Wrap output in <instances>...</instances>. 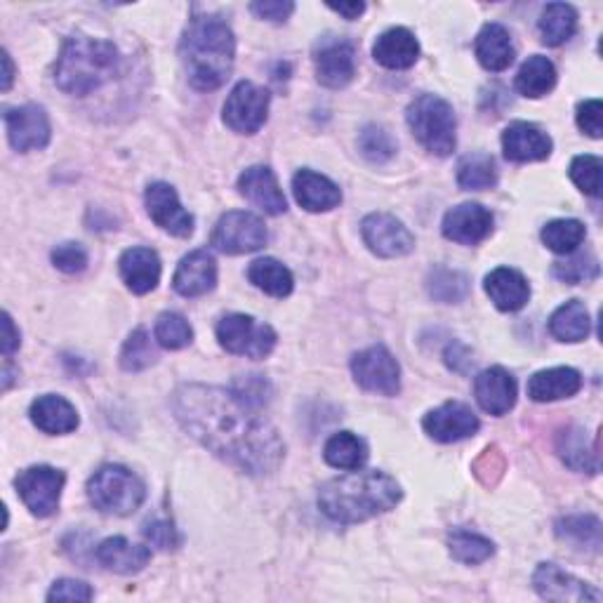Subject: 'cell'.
<instances>
[{"mask_svg": "<svg viewBox=\"0 0 603 603\" xmlns=\"http://www.w3.org/2000/svg\"><path fill=\"white\" fill-rule=\"evenodd\" d=\"M217 340L229 354L260 360L273 352L279 337L269 323H260L246 314H229L217 323Z\"/></svg>", "mask_w": 603, "mask_h": 603, "instance_id": "cell-7", "label": "cell"}, {"mask_svg": "<svg viewBox=\"0 0 603 603\" xmlns=\"http://www.w3.org/2000/svg\"><path fill=\"white\" fill-rule=\"evenodd\" d=\"M269 114V93L250 80H240L224 101V123L234 132L255 134Z\"/></svg>", "mask_w": 603, "mask_h": 603, "instance_id": "cell-11", "label": "cell"}, {"mask_svg": "<svg viewBox=\"0 0 603 603\" xmlns=\"http://www.w3.org/2000/svg\"><path fill=\"white\" fill-rule=\"evenodd\" d=\"M578 126L594 140L603 134V105L599 99H588L578 107Z\"/></svg>", "mask_w": 603, "mask_h": 603, "instance_id": "cell-50", "label": "cell"}, {"mask_svg": "<svg viewBox=\"0 0 603 603\" xmlns=\"http://www.w3.org/2000/svg\"><path fill=\"white\" fill-rule=\"evenodd\" d=\"M53 265L64 273H78L88 267V252L80 244H62L53 250Z\"/></svg>", "mask_w": 603, "mask_h": 603, "instance_id": "cell-48", "label": "cell"}, {"mask_svg": "<svg viewBox=\"0 0 603 603\" xmlns=\"http://www.w3.org/2000/svg\"><path fill=\"white\" fill-rule=\"evenodd\" d=\"M250 12L260 17V20L281 24L295 12V3H290V0H260V3L250 6Z\"/></svg>", "mask_w": 603, "mask_h": 603, "instance_id": "cell-52", "label": "cell"}, {"mask_svg": "<svg viewBox=\"0 0 603 603\" xmlns=\"http://www.w3.org/2000/svg\"><path fill=\"white\" fill-rule=\"evenodd\" d=\"M93 596L95 592L90 590V584L80 580H57L53 590L47 592V601H90Z\"/></svg>", "mask_w": 603, "mask_h": 603, "instance_id": "cell-51", "label": "cell"}, {"mask_svg": "<svg viewBox=\"0 0 603 603\" xmlns=\"http://www.w3.org/2000/svg\"><path fill=\"white\" fill-rule=\"evenodd\" d=\"M601 159L592 157V153H584V157H575L571 163V180L580 192L588 196H599L601 194Z\"/></svg>", "mask_w": 603, "mask_h": 603, "instance_id": "cell-46", "label": "cell"}, {"mask_svg": "<svg viewBox=\"0 0 603 603\" xmlns=\"http://www.w3.org/2000/svg\"><path fill=\"white\" fill-rule=\"evenodd\" d=\"M217 283V262L208 250H194L180 262L172 288L182 298H201Z\"/></svg>", "mask_w": 603, "mask_h": 603, "instance_id": "cell-19", "label": "cell"}, {"mask_svg": "<svg viewBox=\"0 0 603 603\" xmlns=\"http://www.w3.org/2000/svg\"><path fill=\"white\" fill-rule=\"evenodd\" d=\"M31 422L45 434H72L78 427V412L64 396L45 394L31 403Z\"/></svg>", "mask_w": 603, "mask_h": 603, "instance_id": "cell-25", "label": "cell"}, {"mask_svg": "<svg viewBox=\"0 0 603 603\" xmlns=\"http://www.w3.org/2000/svg\"><path fill=\"white\" fill-rule=\"evenodd\" d=\"M323 457L335 470L356 472L364 467L368 460V445L364 439H358L352 432H340V434H333L329 443H325Z\"/></svg>", "mask_w": 603, "mask_h": 603, "instance_id": "cell-33", "label": "cell"}, {"mask_svg": "<svg viewBox=\"0 0 603 603\" xmlns=\"http://www.w3.org/2000/svg\"><path fill=\"white\" fill-rule=\"evenodd\" d=\"M457 182L467 192H484L497 184V168L488 153H472L457 165Z\"/></svg>", "mask_w": 603, "mask_h": 603, "instance_id": "cell-38", "label": "cell"}, {"mask_svg": "<svg viewBox=\"0 0 603 603\" xmlns=\"http://www.w3.org/2000/svg\"><path fill=\"white\" fill-rule=\"evenodd\" d=\"M358 147L370 163H387L396 153L394 137L380 126L364 128V132L358 137Z\"/></svg>", "mask_w": 603, "mask_h": 603, "instance_id": "cell-45", "label": "cell"}, {"mask_svg": "<svg viewBox=\"0 0 603 603\" xmlns=\"http://www.w3.org/2000/svg\"><path fill=\"white\" fill-rule=\"evenodd\" d=\"M474 50L476 60L481 62V66L488 68V72H505L516 57L509 31L503 24H486L481 29Z\"/></svg>", "mask_w": 603, "mask_h": 603, "instance_id": "cell-30", "label": "cell"}, {"mask_svg": "<svg viewBox=\"0 0 603 603\" xmlns=\"http://www.w3.org/2000/svg\"><path fill=\"white\" fill-rule=\"evenodd\" d=\"M99 563L120 575L140 573L151 561V549L144 545H132L126 538H109L97 547Z\"/></svg>", "mask_w": 603, "mask_h": 603, "instance_id": "cell-29", "label": "cell"}, {"mask_svg": "<svg viewBox=\"0 0 603 603\" xmlns=\"http://www.w3.org/2000/svg\"><path fill=\"white\" fill-rule=\"evenodd\" d=\"M401 486L385 472H352L319 491V507L337 524H360L399 505Z\"/></svg>", "mask_w": 603, "mask_h": 603, "instance_id": "cell-2", "label": "cell"}, {"mask_svg": "<svg viewBox=\"0 0 603 603\" xmlns=\"http://www.w3.org/2000/svg\"><path fill=\"white\" fill-rule=\"evenodd\" d=\"M427 288H429V295H432L434 300L445 302V304H453V302H460V300L467 298L470 279L460 271L434 269L432 273H429Z\"/></svg>", "mask_w": 603, "mask_h": 603, "instance_id": "cell-41", "label": "cell"}, {"mask_svg": "<svg viewBox=\"0 0 603 603\" xmlns=\"http://www.w3.org/2000/svg\"><path fill=\"white\" fill-rule=\"evenodd\" d=\"M6 126L10 144L17 151H36L45 149L50 142V118L43 107L24 105L17 109H8Z\"/></svg>", "mask_w": 603, "mask_h": 603, "instance_id": "cell-17", "label": "cell"}, {"mask_svg": "<svg viewBox=\"0 0 603 603\" xmlns=\"http://www.w3.org/2000/svg\"><path fill=\"white\" fill-rule=\"evenodd\" d=\"M582 389V375L575 368L540 370L528 380V396L538 403L571 399Z\"/></svg>", "mask_w": 603, "mask_h": 603, "instance_id": "cell-28", "label": "cell"}, {"mask_svg": "<svg viewBox=\"0 0 603 603\" xmlns=\"http://www.w3.org/2000/svg\"><path fill=\"white\" fill-rule=\"evenodd\" d=\"M240 401L252 406L260 410L267 401H269V394H271V387L269 383L265 380V377L260 375H248V377H240V380L234 383V389H231Z\"/></svg>", "mask_w": 603, "mask_h": 603, "instance_id": "cell-47", "label": "cell"}, {"mask_svg": "<svg viewBox=\"0 0 603 603\" xmlns=\"http://www.w3.org/2000/svg\"><path fill=\"white\" fill-rule=\"evenodd\" d=\"M486 292L499 312H519L530 300V286L524 273L499 267L486 276Z\"/></svg>", "mask_w": 603, "mask_h": 603, "instance_id": "cell-26", "label": "cell"}, {"mask_svg": "<svg viewBox=\"0 0 603 603\" xmlns=\"http://www.w3.org/2000/svg\"><path fill=\"white\" fill-rule=\"evenodd\" d=\"M554 85H557V68L542 55L528 57L524 66L519 68V76H516V90L530 99L545 97L547 93H551Z\"/></svg>", "mask_w": 603, "mask_h": 603, "instance_id": "cell-35", "label": "cell"}, {"mask_svg": "<svg viewBox=\"0 0 603 603\" xmlns=\"http://www.w3.org/2000/svg\"><path fill=\"white\" fill-rule=\"evenodd\" d=\"M64 481V472L47 467V464H39V467H31L17 476L14 486L29 512L45 519V516H53L60 509Z\"/></svg>", "mask_w": 603, "mask_h": 603, "instance_id": "cell-10", "label": "cell"}, {"mask_svg": "<svg viewBox=\"0 0 603 603\" xmlns=\"http://www.w3.org/2000/svg\"><path fill=\"white\" fill-rule=\"evenodd\" d=\"M557 451L571 470L588 472V474L599 472L596 445H590L588 432H584L582 427H571L566 429V432H561L557 441Z\"/></svg>", "mask_w": 603, "mask_h": 603, "instance_id": "cell-31", "label": "cell"}, {"mask_svg": "<svg viewBox=\"0 0 603 603\" xmlns=\"http://www.w3.org/2000/svg\"><path fill=\"white\" fill-rule=\"evenodd\" d=\"M265 222L244 211H234L222 215L213 231V246L224 255H246L267 246Z\"/></svg>", "mask_w": 603, "mask_h": 603, "instance_id": "cell-9", "label": "cell"}, {"mask_svg": "<svg viewBox=\"0 0 603 603\" xmlns=\"http://www.w3.org/2000/svg\"><path fill=\"white\" fill-rule=\"evenodd\" d=\"M422 427L434 441L455 443V441L474 437L478 432L481 422L470 406L451 401V403H443L441 408H437L432 412H427L424 420H422Z\"/></svg>", "mask_w": 603, "mask_h": 603, "instance_id": "cell-16", "label": "cell"}, {"mask_svg": "<svg viewBox=\"0 0 603 603\" xmlns=\"http://www.w3.org/2000/svg\"><path fill=\"white\" fill-rule=\"evenodd\" d=\"M573 257L568 260L554 262V279L563 283H582V281H592L599 276V260L592 252H571Z\"/></svg>", "mask_w": 603, "mask_h": 603, "instance_id": "cell-44", "label": "cell"}, {"mask_svg": "<svg viewBox=\"0 0 603 603\" xmlns=\"http://www.w3.org/2000/svg\"><path fill=\"white\" fill-rule=\"evenodd\" d=\"M329 8L342 14L344 20H358V17L366 12V3H329Z\"/></svg>", "mask_w": 603, "mask_h": 603, "instance_id": "cell-56", "label": "cell"}, {"mask_svg": "<svg viewBox=\"0 0 603 603\" xmlns=\"http://www.w3.org/2000/svg\"><path fill=\"white\" fill-rule=\"evenodd\" d=\"M157 349H153L151 337L144 329H137L120 349V368L128 373H140L157 364Z\"/></svg>", "mask_w": 603, "mask_h": 603, "instance_id": "cell-42", "label": "cell"}, {"mask_svg": "<svg viewBox=\"0 0 603 603\" xmlns=\"http://www.w3.org/2000/svg\"><path fill=\"white\" fill-rule=\"evenodd\" d=\"M20 331L14 329V321L12 316L6 312L3 314V356L10 358L17 349H20Z\"/></svg>", "mask_w": 603, "mask_h": 603, "instance_id": "cell-54", "label": "cell"}, {"mask_svg": "<svg viewBox=\"0 0 603 603\" xmlns=\"http://www.w3.org/2000/svg\"><path fill=\"white\" fill-rule=\"evenodd\" d=\"M316 78L331 90H340L349 85L356 76V55L354 45L344 39H323L314 53Z\"/></svg>", "mask_w": 603, "mask_h": 603, "instance_id": "cell-13", "label": "cell"}, {"mask_svg": "<svg viewBox=\"0 0 603 603\" xmlns=\"http://www.w3.org/2000/svg\"><path fill=\"white\" fill-rule=\"evenodd\" d=\"M120 68V55L114 43L83 36L66 39L55 64V83L66 95L85 97L109 83Z\"/></svg>", "mask_w": 603, "mask_h": 603, "instance_id": "cell-4", "label": "cell"}, {"mask_svg": "<svg viewBox=\"0 0 603 603\" xmlns=\"http://www.w3.org/2000/svg\"><path fill=\"white\" fill-rule=\"evenodd\" d=\"M445 360H448V366H451V368L457 370V373H460V360L464 364V370H470V366L474 364L470 349H467V347H462V344H457V342L451 344V347H448Z\"/></svg>", "mask_w": 603, "mask_h": 603, "instance_id": "cell-55", "label": "cell"}, {"mask_svg": "<svg viewBox=\"0 0 603 603\" xmlns=\"http://www.w3.org/2000/svg\"><path fill=\"white\" fill-rule=\"evenodd\" d=\"M366 246L380 257H403L416 250V236L401 219L387 213H373L360 224Z\"/></svg>", "mask_w": 603, "mask_h": 603, "instance_id": "cell-12", "label": "cell"}, {"mask_svg": "<svg viewBox=\"0 0 603 603\" xmlns=\"http://www.w3.org/2000/svg\"><path fill=\"white\" fill-rule=\"evenodd\" d=\"M505 472V457L503 453H499L497 445H491L484 451V455H481L476 462H474V474L484 481L486 486H493L497 484V478L503 476Z\"/></svg>", "mask_w": 603, "mask_h": 603, "instance_id": "cell-49", "label": "cell"}, {"mask_svg": "<svg viewBox=\"0 0 603 603\" xmlns=\"http://www.w3.org/2000/svg\"><path fill=\"white\" fill-rule=\"evenodd\" d=\"M532 588L547 601H571V603H599L601 592L592 584L578 580L575 575L566 573L557 563H540L536 575H532Z\"/></svg>", "mask_w": 603, "mask_h": 603, "instance_id": "cell-15", "label": "cell"}, {"mask_svg": "<svg viewBox=\"0 0 603 603\" xmlns=\"http://www.w3.org/2000/svg\"><path fill=\"white\" fill-rule=\"evenodd\" d=\"M248 279L255 288L265 290L271 298H288L292 288H295V279L288 267H283L273 257H262V260H255L248 269Z\"/></svg>", "mask_w": 603, "mask_h": 603, "instance_id": "cell-34", "label": "cell"}, {"mask_svg": "<svg viewBox=\"0 0 603 603\" xmlns=\"http://www.w3.org/2000/svg\"><path fill=\"white\" fill-rule=\"evenodd\" d=\"M408 126L420 144L437 153V157H451L455 151V111L445 99L437 95H420L408 107Z\"/></svg>", "mask_w": 603, "mask_h": 603, "instance_id": "cell-5", "label": "cell"}, {"mask_svg": "<svg viewBox=\"0 0 603 603\" xmlns=\"http://www.w3.org/2000/svg\"><path fill=\"white\" fill-rule=\"evenodd\" d=\"M503 149L505 157L514 163H530L545 161L551 153V140L545 130L538 126L516 120L503 132Z\"/></svg>", "mask_w": 603, "mask_h": 603, "instance_id": "cell-22", "label": "cell"}, {"mask_svg": "<svg viewBox=\"0 0 603 603\" xmlns=\"http://www.w3.org/2000/svg\"><path fill=\"white\" fill-rule=\"evenodd\" d=\"M592 331V319L588 306L580 300H571L561 304L549 319V333L559 342H582L588 340Z\"/></svg>", "mask_w": 603, "mask_h": 603, "instance_id": "cell-32", "label": "cell"}, {"mask_svg": "<svg viewBox=\"0 0 603 603\" xmlns=\"http://www.w3.org/2000/svg\"><path fill=\"white\" fill-rule=\"evenodd\" d=\"M538 29L545 45H563L578 29V12L566 3H549L540 14Z\"/></svg>", "mask_w": 603, "mask_h": 603, "instance_id": "cell-36", "label": "cell"}, {"mask_svg": "<svg viewBox=\"0 0 603 603\" xmlns=\"http://www.w3.org/2000/svg\"><path fill=\"white\" fill-rule=\"evenodd\" d=\"M448 547H451L453 559L467 566H478L495 554V545L488 538L476 536V532H470L464 528H455L451 536H448Z\"/></svg>", "mask_w": 603, "mask_h": 603, "instance_id": "cell-39", "label": "cell"}, {"mask_svg": "<svg viewBox=\"0 0 603 603\" xmlns=\"http://www.w3.org/2000/svg\"><path fill=\"white\" fill-rule=\"evenodd\" d=\"M172 410L203 448L240 472L265 476L281 467L286 443L279 429L234 391L184 385L172 396Z\"/></svg>", "mask_w": 603, "mask_h": 603, "instance_id": "cell-1", "label": "cell"}, {"mask_svg": "<svg viewBox=\"0 0 603 603\" xmlns=\"http://www.w3.org/2000/svg\"><path fill=\"white\" fill-rule=\"evenodd\" d=\"M144 538L159 549H175L180 545L177 530L172 528L170 521H151V524H147Z\"/></svg>", "mask_w": 603, "mask_h": 603, "instance_id": "cell-53", "label": "cell"}, {"mask_svg": "<svg viewBox=\"0 0 603 603\" xmlns=\"http://www.w3.org/2000/svg\"><path fill=\"white\" fill-rule=\"evenodd\" d=\"M373 57L377 64H383L385 68H410L420 57V43L412 33L403 26H396L385 31L380 39H377L373 47Z\"/></svg>", "mask_w": 603, "mask_h": 603, "instance_id": "cell-27", "label": "cell"}, {"mask_svg": "<svg viewBox=\"0 0 603 603\" xmlns=\"http://www.w3.org/2000/svg\"><path fill=\"white\" fill-rule=\"evenodd\" d=\"M3 66H6V76H3V90L8 93L10 85H12V78H14V66H12V60L8 53H3Z\"/></svg>", "mask_w": 603, "mask_h": 603, "instance_id": "cell-57", "label": "cell"}, {"mask_svg": "<svg viewBox=\"0 0 603 603\" xmlns=\"http://www.w3.org/2000/svg\"><path fill=\"white\" fill-rule=\"evenodd\" d=\"M144 203H147L149 217L157 222L163 231L177 238H186L194 234V217L182 208L180 196L170 184L165 182L149 184Z\"/></svg>", "mask_w": 603, "mask_h": 603, "instance_id": "cell-14", "label": "cell"}, {"mask_svg": "<svg viewBox=\"0 0 603 603\" xmlns=\"http://www.w3.org/2000/svg\"><path fill=\"white\" fill-rule=\"evenodd\" d=\"M153 335H157V342L163 349H182L194 340L192 325H189V321L182 314L175 312H165L159 316Z\"/></svg>", "mask_w": 603, "mask_h": 603, "instance_id": "cell-43", "label": "cell"}, {"mask_svg": "<svg viewBox=\"0 0 603 603\" xmlns=\"http://www.w3.org/2000/svg\"><path fill=\"white\" fill-rule=\"evenodd\" d=\"M120 276H123L126 286L137 292V295H147L161 281V260L157 250L151 248H130L120 255Z\"/></svg>", "mask_w": 603, "mask_h": 603, "instance_id": "cell-24", "label": "cell"}, {"mask_svg": "<svg viewBox=\"0 0 603 603\" xmlns=\"http://www.w3.org/2000/svg\"><path fill=\"white\" fill-rule=\"evenodd\" d=\"M180 55L189 74V83L196 90H217L231 76L236 57L234 33L219 17H194L184 29Z\"/></svg>", "mask_w": 603, "mask_h": 603, "instance_id": "cell-3", "label": "cell"}, {"mask_svg": "<svg viewBox=\"0 0 603 603\" xmlns=\"http://www.w3.org/2000/svg\"><path fill=\"white\" fill-rule=\"evenodd\" d=\"M292 192L298 203L309 213H329L342 203L340 186L314 170H300L292 177Z\"/></svg>", "mask_w": 603, "mask_h": 603, "instance_id": "cell-23", "label": "cell"}, {"mask_svg": "<svg viewBox=\"0 0 603 603\" xmlns=\"http://www.w3.org/2000/svg\"><path fill=\"white\" fill-rule=\"evenodd\" d=\"M238 192L267 215H281L288 211V201L281 192L276 175L267 165H252L238 177Z\"/></svg>", "mask_w": 603, "mask_h": 603, "instance_id": "cell-20", "label": "cell"}, {"mask_svg": "<svg viewBox=\"0 0 603 603\" xmlns=\"http://www.w3.org/2000/svg\"><path fill=\"white\" fill-rule=\"evenodd\" d=\"M474 396L486 412L503 418L516 403V380L505 368H488L474 380Z\"/></svg>", "mask_w": 603, "mask_h": 603, "instance_id": "cell-21", "label": "cell"}, {"mask_svg": "<svg viewBox=\"0 0 603 603\" xmlns=\"http://www.w3.org/2000/svg\"><path fill=\"white\" fill-rule=\"evenodd\" d=\"M352 373L358 387L366 391L396 396L401 391V368L399 360L383 344H375L352 358Z\"/></svg>", "mask_w": 603, "mask_h": 603, "instance_id": "cell-8", "label": "cell"}, {"mask_svg": "<svg viewBox=\"0 0 603 603\" xmlns=\"http://www.w3.org/2000/svg\"><path fill=\"white\" fill-rule=\"evenodd\" d=\"M584 236H588V229L580 219H554L542 229L545 246L559 255L575 252L582 246Z\"/></svg>", "mask_w": 603, "mask_h": 603, "instance_id": "cell-40", "label": "cell"}, {"mask_svg": "<svg viewBox=\"0 0 603 603\" xmlns=\"http://www.w3.org/2000/svg\"><path fill=\"white\" fill-rule=\"evenodd\" d=\"M559 540L573 545L584 551H599L601 549V521L590 514L566 516L557 524Z\"/></svg>", "mask_w": 603, "mask_h": 603, "instance_id": "cell-37", "label": "cell"}, {"mask_svg": "<svg viewBox=\"0 0 603 603\" xmlns=\"http://www.w3.org/2000/svg\"><path fill=\"white\" fill-rule=\"evenodd\" d=\"M88 497L101 514L130 516L142 507L147 488L140 476L120 464H107L88 481Z\"/></svg>", "mask_w": 603, "mask_h": 603, "instance_id": "cell-6", "label": "cell"}, {"mask_svg": "<svg viewBox=\"0 0 603 603\" xmlns=\"http://www.w3.org/2000/svg\"><path fill=\"white\" fill-rule=\"evenodd\" d=\"M443 236L460 246H476L493 231V215L478 203H462L443 217Z\"/></svg>", "mask_w": 603, "mask_h": 603, "instance_id": "cell-18", "label": "cell"}]
</instances>
